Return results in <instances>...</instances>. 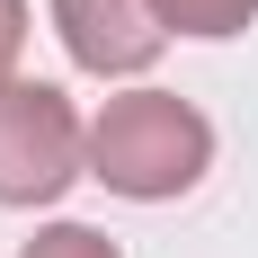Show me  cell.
<instances>
[{"mask_svg": "<svg viewBox=\"0 0 258 258\" xmlns=\"http://www.w3.org/2000/svg\"><path fill=\"white\" fill-rule=\"evenodd\" d=\"M169 36H240L258 18V0H160Z\"/></svg>", "mask_w": 258, "mask_h": 258, "instance_id": "4", "label": "cell"}, {"mask_svg": "<svg viewBox=\"0 0 258 258\" xmlns=\"http://www.w3.org/2000/svg\"><path fill=\"white\" fill-rule=\"evenodd\" d=\"M18 53H27V0H0V89L18 80Z\"/></svg>", "mask_w": 258, "mask_h": 258, "instance_id": "6", "label": "cell"}, {"mask_svg": "<svg viewBox=\"0 0 258 258\" xmlns=\"http://www.w3.org/2000/svg\"><path fill=\"white\" fill-rule=\"evenodd\" d=\"M18 258H125V249H116L107 232H89V223H45Z\"/></svg>", "mask_w": 258, "mask_h": 258, "instance_id": "5", "label": "cell"}, {"mask_svg": "<svg viewBox=\"0 0 258 258\" xmlns=\"http://www.w3.org/2000/svg\"><path fill=\"white\" fill-rule=\"evenodd\" d=\"M72 178H89V125L53 80L0 89V205H53Z\"/></svg>", "mask_w": 258, "mask_h": 258, "instance_id": "2", "label": "cell"}, {"mask_svg": "<svg viewBox=\"0 0 258 258\" xmlns=\"http://www.w3.org/2000/svg\"><path fill=\"white\" fill-rule=\"evenodd\" d=\"M205 169H214V125L178 89H125L89 116V178L134 205H169Z\"/></svg>", "mask_w": 258, "mask_h": 258, "instance_id": "1", "label": "cell"}, {"mask_svg": "<svg viewBox=\"0 0 258 258\" xmlns=\"http://www.w3.org/2000/svg\"><path fill=\"white\" fill-rule=\"evenodd\" d=\"M53 36L89 80H134L160 62L169 18H160V0H53Z\"/></svg>", "mask_w": 258, "mask_h": 258, "instance_id": "3", "label": "cell"}]
</instances>
